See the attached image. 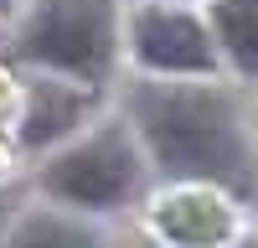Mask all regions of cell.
<instances>
[{"label": "cell", "instance_id": "1", "mask_svg": "<svg viewBox=\"0 0 258 248\" xmlns=\"http://www.w3.org/2000/svg\"><path fill=\"white\" fill-rule=\"evenodd\" d=\"M135 114H140V130L155 150V160L170 176H197V181L248 192V181H253L248 145L238 130V114L222 93L155 83V88L135 93Z\"/></svg>", "mask_w": 258, "mask_h": 248}, {"label": "cell", "instance_id": "2", "mask_svg": "<svg viewBox=\"0 0 258 248\" xmlns=\"http://www.w3.org/2000/svg\"><path fill=\"white\" fill-rule=\"evenodd\" d=\"M21 52L52 73L98 83L114 68V0H36Z\"/></svg>", "mask_w": 258, "mask_h": 248}, {"label": "cell", "instance_id": "3", "mask_svg": "<svg viewBox=\"0 0 258 248\" xmlns=\"http://www.w3.org/2000/svg\"><path fill=\"white\" fill-rule=\"evenodd\" d=\"M140 176H145V165H140L135 140H129L119 124H109V130L88 135L83 145H73L68 155H57L41 181H47V192L57 202L103 212V207H124L129 197H135Z\"/></svg>", "mask_w": 258, "mask_h": 248}, {"label": "cell", "instance_id": "4", "mask_svg": "<svg viewBox=\"0 0 258 248\" xmlns=\"http://www.w3.org/2000/svg\"><path fill=\"white\" fill-rule=\"evenodd\" d=\"M135 57L155 73H212V62H217L197 16L160 11V6H145L135 16Z\"/></svg>", "mask_w": 258, "mask_h": 248}, {"label": "cell", "instance_id": "5", "mask_svg": "<svg viewBox=\"0 0 258 248\" xmlns=\"http://www.w3.org/2000/svg\"><path fill=\"white\" fill-rule=\"evenodd\" d=\"M160 233L176 243V248H217L232 238V212L217 197H197V192H181L160 202Z\"/></svg>", "mask_w": 258, "mask_h": 248}, {"label": "cell", "instance_id": "6", "mask_svg": "<svg viewBox=\"0 0 258 248\" xmlns=\"http://www.w3.org/2000/svg\"><path fill=\"white\" fill-rule=\"evenodd\" d=\"M83 93H73L68 83H36L31 103H26V124H21V140L26 145H47L57 135H68L73 124L83 119Z\"/></svg>", "mask_w": 258, "mask_h": 248}, {"label": "cell", "instance_id": "7", "mask_svg": "<svg viewBox=\"0 0 258 248\" xmlns=\"http://www.w3.org/2000/svg\"><path fill=\"white\" fill-rule=\"evenodd\" d=\"M217 36L238 68L258 73V0H217Z\"/></svg>", "mask_w": 258, "mask_h": 248}, {"label": "cell", "instance_id": "8", "mask_svg": "<svg viewBox=\"0 0 258 248\" xmlns=\"http://www.w3.org/2000/svg\"><path fill=\"white\" fill-rule=\"evenodd\" d=\"M11 248H103V238L88 233L83 222L57 217V212H31L26 222L16 227Z\"/></svg>", "mask_w": 258, "mask_h": 248}, {"label": "cell", "instance_id": "9", "mask_svg": "<svg viewBox=\"0 0 258 248\" xmlns=\"http://www.w3.org/2000/svg\"><path fill=\"white\" fill-rule=\"evenodd\" d=\"M0 227H6V197H0Z\"/></svg>", "mask_w": 258, "mask_h": 248}, {"label": "cell", "instance_id": "10", "mask_svg": "<svg viewBox=\"0 0 258 248\" xmlns=\"http://www.w3.org/2000/svg\"><path fill=\"white\" fill-rule=\"evenodd\" d=\"M6 6H11V0H0V11H6Z\"/></svg>", "mask_w": 258, "mask_h": 248}, {"label": "cell", "instance_id": "11", "mask_svg": "<svg viewBox=\"0 0 258 248\" xmlns=\"http://www.w3.org/2000/svg\"><path fill=\"white\" fill-rule=\"evenodd\" d=\"M248 248H258V243H248Z\"/></svg>", "mask_w": 258, "mask_h": 248}]
</instances>
